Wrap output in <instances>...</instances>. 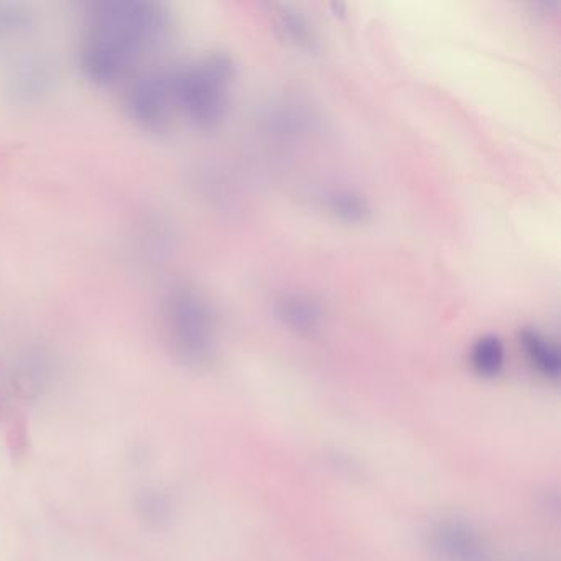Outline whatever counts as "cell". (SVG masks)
I'll return each mask as SVG.
<instances>
[{
    "label": "cell",
    "mask_w": 561,
    "mask_h": 561,
    "mask_svg": "<svg viewBox=\"0 0 561 561\" xmlns=\"http://www.w3.org/2000/svg\"><path fill=\"white\" fill-rule=\"evenodd\" d=\"M170 27L167 9L155 2L116 0L96 5L81 48L84 75L94 83H114L140 56L160 47Z\"/></svg>",
    "instance_id": "6da1fadb"
},
{
    "label": "cell",
    "mask_w": 561,
    "mask_h": 561,
    "mask_svg": "<svg viewBox=\"0 0 561 561\" xmlns=\"http://www.w3.org/2000/svg\"><path fill=\"white\" fill-rule=\"evenodd\" d=\"M234 63L224 53L190 61L172 71L173 106L193 126L214 129L228 114Z\"/></svg>",
    "instance_id": "7a4b0ae2"
},
{
    "label": "cell",
    "mask_w": 561,
    "mask_h": 561,
    "mask_svg": "<svg viewBox=\"0 0 561 561\" xmlns=\"http://www.w3.org/2000/svg\"><path fill=\"white\" fill-rule=\"evenodd\" d=\"M165 326L173 353L188 366H206L216 353V321L209 303L193 288L173 290Z\"/></svg>",
    "instance_id": "3957f363"
},
{
    "label": "cell",
    "mask_w": 561,
    "mask_h": 561,
    "mask_svg": "<svg viewBox=\"0 0 561 561\" xmlns=\"http://www.w3.org/2000/svg\"><path fill=\"white\" fill-rule=\"evenodd\" d=\"M127 111L144 129H165L175 111L172 71H152L135 79L127 93Z\"/></svg>",
    "instance_id": "277c9868"
},
{
    "label": "cell",
    "mask_w": 561,
    "mask_h": 561,
    "mask_svg": "<svg viewBox=\"0 0 561 561\" xmlns=\"http://www.w3.org/2000/svg\"><path fill=\"white\" fill-rule=\"evenodd\" d=\"M428 545L443 561H484L486 545L473 525L458 519H443L432 525Z\"/></svg>",
    "instance_id": "5b68a950"
},
{
    "label": "cell",
    "mask_w": 561,
    "mask_h": 561,
    "mask_svg": "<svg viewBox=\"0 0 561 561\" xmlns=\"http://www.w3.org/2000/svg\"><path fill=\"white\" fill-rule=\"evenodd\" d=\"M275 316L288 331L310 334L323 323V308L306 293H288L275 302Z\"/></svg>",
    "instance_id": "8992f818"
},
{
    "label": "cell",
    "mask_w": 561,
    "mask_h": 561,
    "mask_svg": "<svg viewBox=\"0 0 561 561\" xmlns=\"http://www.w3.org/2000/svg\"><path fill=\"white\" fill-rule=\"evenodd\" d=\"M328 213L346 224H364L371 218L369 201L351 188H331L323 195Z\"/></svg>",
    "instance_id": "52a82bcc"
},
{
    "label": "cell",
    "mask_w": 561,
    "mask_h": 561,
    "mask_svg": "<svg viewBox=\"0 0 561 561\" xmlns=\"http://www.w3.org/2000/svg\"><path fill=\"white\" fill-rule=\"evenodd\" d=\"M520 341L530 364L538 374L547 379H558L561 372V357L557 346L537 330H524L520 333Z\"/></svg>",
    "instance_id": "ba28073f"
},
{
    "label": "cell",
    "mask_w": 561,
    "mask_h": 561,
    "mask_svg": "<svg viewBox=\"0 0 561 561\" xmlns=\"http://www.w3.org/2000/svg\"><path fill=\"white\" fill-rule=\"evenodd\" d=\"M135 514L150 529H163L172 520V501L157 487H145L135 496Z\"/></svg>",
    "instance_id": "9c48e42d"
},
{
    "label": "cell",
    "mask_w": 561,
    "mask_h": 561,
    "mask_svg": "<svg viewBox=\"0 0 561 561\" xmlns=\"http://www.w3.org/2000/svg\"><path fill=\"white\" fill-rule=\"evenodd\" d=\"M275 22L279 28L282 37L287 42L293 43L295 47L302 50H316L318 40H316L315 32L305 15L300 14L297 9L288 7V5H279L275 10Z\"/></svg>",
    "instance_id": "30bf717a"
},
{
    "label": "cell",
    "mask_w": 561,
    "mask_h": 561,
    "mask_svg": "<svg viewBox=\"0 0 561 561\" xmlns=\"http://www.w3.org/2000/svg\"><path fill=\"white\" fill-rule=\"evenodd\" d=\"M506 361V349L501 339L494 334H487L474 343L473 351H471V362H473L474 371L479 376L494 377L502 371Z\"/></svg>",
    "instance_id": "8fae6325"
}]
</instances>
